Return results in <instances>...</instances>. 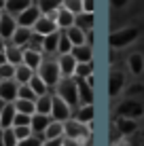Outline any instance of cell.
Wrapping results in <instances>:
<instances>
[{"instance_id":"6da1fadb","label":"cell","mask_w":144,"mask_h":146,"mask_svg":"<svg viewBox=\"0 0 144 146\" xmlns=\"http://www.w3.org/2000/svg\"><path fill=\"white\" fill-rule=\"evenodd\" d=\"M36 74L40 76L44 83H47V87L51 89V87H57L59 83H62V70H59V64H57V59H44L42 62V66L36 70Z\"/></svg>"},{"instance_id":"7a4b0ae2","label":"cell","mask_w":144,"mask_h":146,"mask_svg":"<svg viewBox=\"0 0 144 146\" xmlns=\"http://www.w3.org/2000/svg\"><path fill=\"white\" fill-rule=\"evenodd\" d=\"M57 95L70 108L81 106V102H78V83H76V78H74V76L72 78H62V83L57 85Z\"/></svg>"},{"instance_id":"3957f363","label":"cell","mask_w":144,"mask_h":146,"mask_svg":"<svg viewBox=\"0 0 144 146\" xmlns=\"http://www.w3.org/2000/svg\"><path fill=\"white\" fill-rule=\"evenodd\" d=\"M140 36V30L138 28H123V30H117L108 36V42H110L112 49H125L133 44V40H138Z\"/></svg>"},{"instance_id":"277c9868","label":"cell","mask_w":144,"mask_h":146,"mask_svg":"<svg viewBox=\"0 0 144 146\" xmlns=\"http://www.w3.org/2000/svg\"><path fill=\"white\" fill-rule=\"evenodd\" d=\"M144 114V104L142 100H133V98H125L121 100V104L117 106V117H125V119H140Z\"/></svg>"},{"instance_id":"5b68a950","label":"cell","mask_w":144,"mask_h":146,"mask_svg":"<svg viewBox=\"0 0 144 146\" xmlns=\"http://www.w3.org/2000/svg\"><path fill=\"white\" fill-rule=\"evenodd\" d=\"M64 127H66V138L81 140V142H89V138H91V125H85L76 119H68Z\"/></svg>"},{"instance_id":"8992f818","label":"cell","mask_w":144,"mask_h":146,"mask_svg":"<svg viewBox=\"0 0 144 146\" xmlns=\"http://www.w3.org/2000/svg\"><path fill=\"white\" fill-rule=\"evenodd\" d=\"M19 87H21V85H19L15 78L0 80V98H2L7 104H15L19 100Z\"/></svg>"},{"instance_id":"52a82bcc","label":"cell","mask_w":144,"mask_h":146,"mask_svg":"<svg viewBox=\"0 0 144 146\" xmlns=\"http://www.w3.org/2000/svg\"><path fill=\"white\" fill-rule=\"evenodd\" d=\"M51 117H53V121H62V123H66L68 119H72V108L68 106V104L64 102L59 95H53V110H51Z\"/></svg>"},{"instance_id":"ba28073f","label":"cell","mask_w":144,"mask_h":146,"mask_svg":"<svg viewBox=\"0 0 144 146\" xmlns=\"http://www.w3.org/2000/svg\"><path fill=\"white\" fill-rule=\"evenodd\" d=\"M40 17H42L40 9H38L36 4H32L30 9H26V11L17 17V26H21V28H34Z\"/></svg>"},{"instance_id":"9c48e42d","label":"cell","mask_w":144,"mask_h":146,"mask_svg":"<svg viewBox=\"0 0 144 146\" xmlns=\"http://www.w3.org/2000/svg\"><path fill=\"white\" fill-rule=\"evenodd\" d=\"M123 89H125V74L121 70H112L110 76H108V95L117 98Z\"/></svg>"},{"instance_id":"30bf717a","label":"cell","mask_w":144,"mask_h":146,"mask_svg":"<svg viewBox=\"0 0 144 146\" xmlns=\"http://www.w3.org/2000/svg\"><path fill=\"white\" fill-rule=\"evenodd\" d=\"M17 28H19L17 26V17H13V15H9L7 11H4L2 17H0V36L7 38V40H11Z\"/></svg>"},{"instance_id":"8fae6325","label":"cell","mask_w":144,"mask_h":146,"mask_svg":"<svg viewBox=\"0 0 144 146\" xmlns=\"http://www.w3.org/2000/svg\"><path fill=\"white\" fill-rule=\"evenodd\" d=\"M57 64H59V70H62V76H64V78H72L74 72H76V66H78V62L72 57V53L59 55V57H57Z\"/></svg>"},{"instance_id":"7c38bea8","label":"cell","mask_w":144,"mask_h":146,"mask_svg":"<svg viewBox=\"0 0 144 146\" xmlns=\"http://www.w3.org/2000/svg\"><path fill=\"white\" fill-rule=\"evenodd\" d=\"M78 83V102L81 106H91L93 104V87L87 83V78H76Z\"/></svg>"},{"instance_id":"4fadbf2b","label":"cell","mask_w":144,"mask_h":146,"mask_svg":"<svg viewBox=\"0 0 144 146\" xmlns=\"http://www.w3.org/2000/svg\"><path fill=\"white\" fill-rule=\"evenodd\" d=\"M32 0H7L4 2V11H7L9 15H13V17H19L26 9L32 7Z\"/></svg>"},{"instance_id":"5bb4252c","label":"cell","mask_w":144,"mask_h":146,"mask_svg":"<svg viewBox=\"0 0 144 146\" xmlns=\"http://www.w3.org/2000/svg\"><path fill=\"white\" fill-rule=\"evenodd\" d=\"M32 34H34V30H32V28H21V26H19L17 30H15L13 38H11V44L26 49V47H28V42H30V38H32Z\"/></svg>"},{"instance_id":"9a60e30c","label":"cell","mask_w":144,"mask_h":146,"mask_svg":"<svg viewBox=\"0 0 144 146\" xmlns=\"http://www.w3.org/2000/svg\"><path fill=\"white\" fill-rule=\"evenodd\" d=\"M32 30H34L36 34H40V36H49V34H53V32H59L57 23H55V21H51L49 17H44V15L36 21V26H34Z\"/></svg>"},{"instance_id":"2e32d148","label":"cell","mask_w":144,"mask_h":146,"mask_svg":"<svg viewBox=\"0 0 144 146\" xmlns=\"http://www.w3.org/2000/svg\"><path fill=\"white\" fill-rule=\"evenodd\" d=\"M72 57L76 59L78 64H91L93 62V47H89V44L74 47L72 49Z\"/></svg>"},{"instance_id":"e0dca14e","label":"cell","mask_w":144,"mask_h":146,"mask_svg":"<svg viewBox=\"0 0 144 146\" xmlns=\"http://www.w3.org/2000/svg\"><path fill=\"white\" fill-rule=\"evenodd\" d=\"M53 117H49V114H34L32 117V131L38 133V135H44V131H47V127L51 125Z\"/></svg>"},{"instance_id":"ac0fdd59","label":"cell","mask_w":144,"mask_h":146,"mask_svg":"<svg viewBox=\"0 0 144 146\" xmlns=\"http://www.w3.org/2000/svg\"><path fill=\"white\" fill-rule=\"evenodd\" d=\"M117 131L121 135H131L138 131V123L133 119H125V117H117Z\"/></svg>"},{"instance_id":"d6986e66","label":"cell","mask_w":144,"mask_h":146,"mask_svg":"<svg viewBox=\"0 0 144 146\" xmlns=\"http://www.w3.org/2000/svg\"><path fill=\"white\" fill-rule=\"evenodd\" d=\"M23 51L26 49H21V47H15V44H9L7 47V51H4V55H7V62L11 64V66H21L23 64Z\"/></svg>"},{"instance_id":"ffe728a7","label":"cell","mask_w":144,"mask_h":146,"mask_svg":"<svg viewBox=\"0 0 144 146\" xmlns=\"http://www.w3.org/2000/svg\"><path fill=\"white\" fill-rule=\"evenodd\" d=\"M42 62H44L42 53L32 51V49H26V51H23V64H26V66H30L34 72H36V70L42 66Z\"/></svg>"},{"instance_id":"44dd1931","label":"cell","mask_w":144,"mask_h":146,"mask_svg":"<svg viewBox=\"0 0 144 146\" xmlns=\"http://www.w3.org/2000/svg\"><path fill=\"white\" fill-rule=\"evenodd\" d=\"M15 117H17V108H15V104H7V106H4V110L0 112V127H2V129L13 127Z\"/></svg>"},{"instance_id":"7402d4cb","label":"cell","mask_w":144,"mask_h":146,"mask_svg":"<svg viewBox=\"0 0 144 146\" xmlns=\"http://www.w3.org/2000/svg\"><path fill=\"white\" fill-rule=\"evenodd\" d=\"M66 135V127L62 121H51V125L44 131V140H62Z\"/></svg>"},{"instance_id":"603a6c76","label":"cell","mask_w":144,"mask_h":146,"mask_svg":"<svg viewBox=\"0 0 144 146\" xmlns=\"http://www.w3.org/2000/svg\"><path fill=\"white\" fill-rule=\"evenodd\" d=\"M64 32H66V36L70 38V42L74 44V47H81V44H87V32H83L81 28L72 26V28H68V30H64Z\"/></svg>"},{"instance_id":"cb8c5ba5","label":"cell","mask_w":144,"mask_h":146,"mask_svg":"<svg viewBox=\"0 0 144 146\" xmlns=\"http://www.w3.org/2000/svg\"><path fill=\"white\" fill-rule=\"evenodd\" d=\"M34 70L30 68V66H26V64H21V66H17L15 68V80H17L19 85H30V80L34 78Z\"/></svg>"},{"instance_id":"d4e9b609","label":"cell","mask_w":144,"mask_h":146,"mask_svg":"<svg viewBox=\"0 0 144 146\" xmlns=\"http://www.w3.org/2000/svg\"><path fill=\"white\" fill-rule=\"evenodd\" d=\"M74 21H76V15L70 13L68 9H59V15H57V28L59 30H68V28H72L74 26Z\"/></svg>"},{"instance_id":"484cf974","label":"cell","mask_w":144,"mask_h":146,"mask_svg":"<svg viewBox=\"0 0 144 146\" xmlns=\"http://www.w3.org/2000/svg\"><path fill=\"white\" fill-rule=\"evenodd\" d=\"M93 23H96V15H93V13H81V15H76L74 26L81 28L83 32H91V30H93Z\"/></svg>"},{"instance_id":"4316f807","label":"cell","mask_w":144,"mask_h":146,"mask_svg":"<svg viewBox=\"0 0 144 146\" xmlns=\"http://www.w3.org/2000/svg\"><path fill=\"white\" fill-rule=\"evenodd\" d=\"M127 66H129V72L131 74H142L144 72V57L142 53H131L129 57H127Z\"/></svg>"},{"instance_id":"83f0119b","label":"cell","mask_w":144,"mask_h":146,"mask_svg":"<svg viewBox=\"0 0 144 146\" xmlns=\"http://www.w3.org/2000/svg\"><path fill=\"white\" fill-rule=\"evenodd\" d=\"M51 110H53V95L47 93V95H40L36 100V112L38 114H49L51 117Z\"/></svg>"},{"instance_id":"f1b7e54d","label":"cell","mask_w":144,"mask_h":146,"mask_svg":"<svg viewBox=\"0 0 144 146\" xmlns=\"http://www.w3.org/2000/svg\"><path fill=\"white\" fill-rule=\"evenodd\" d=\"M36 7L40 9L42 15H49V13H53V11H59V9L64 7V0H38Z\"/></svg>"},{"instance_id":"f546056e","label":"cell","mask_w":144,"mask_h":146,"mask_svg":"<svg viewBox=\"0 0 144 146\" xmlns=\"http://www.w3.org/2000/svg\"><path fill=\"white\" fill-rule=\"evenodd\" d=\"M72 119L81 121V123H85V125H91V121H93V104L91 106H78L76 114H74Z\"/></svg>"},{"instance_id":"4dcf8cb0","label":"cell","mask_w":144,"mask_h":146,"mask_svg":"<svg viewBox=\"0 0 144 146\" xmlns=\"http://www.w3.org/2000/svg\"><path fill=\"white\" fill-rule=\"evenodd\" d=\"M59 36L62 32H53L49 36H44V53H57V47H59Z\"/></svg>"},{"instance_id":"1f68e13d","label":"cell","mask_w":144,"mask_h":146,"mask_svg":"<svg viewBox=\"0 0 144 146\" xmlns=\"http://www.w3.org/2000/svg\"><path fill=\"white\" fill-rule=\"evenodd\" d=\"M15 108H17V112L21 114H36V102H32V100H17L15 102Z\"/></svg>"},{"instance_id":"d6a6232c","label":"cell","mask_w":144,"mask_h":146,"mask_svg":"<svg viewBox=\"0 0 144 146\" xmlns=\"http://www.w3.org/2000/svg\"><path fill=\"white\" fill-rule=\"evenodd\" d=\"M30 87H32V91L38 95V98H40V95H47L49 93V87H47V83H44V80L38 76V74H34V78L30 80Z\"/></svg>"},{"instance_id":"836d02e7","label":"cell","mask_w":144,"mask_h":146,"mask_svg":"<svg viewBox=\"0 0 144 146\" xmlns=\"http://www.w3.org/2000/svg\"><path fill=\"white\" fill-rule=\"evenodd\" d=\"M59 32H62V36H59V47H57V53H59V55H68V53H72L74 44L70 42V38L66 36V32H64V30H59Z\"/></svg>"},{"instance_id":"e575fe53","label":"cell","mask_w":144,"mask_h":146,"mask_svg":"<svg viewBox=\"0 0 144 146\" xmlns=\"http://www.w3.org/2000/svg\"><path fill=\"white\" fill-rule=\"evenodd\" d=\"M44 36H40V34H36L34 32L32 34V38H30V42H28V47L26 49H32V51H38V53H44Z\"/></svg>"},{"instance_id":"d590c367","label":"cell","mask_w":144,"mask_h":146,"mask_svg":"<svg viewBox=\"0 0 144 146\" xmlns=\"http://www.w3.org/2000/svg\"><path fill=\"white\" fill-rule=\"evenodd\" d=\"M93 74V62L91 64H78L76 72H74V78H89Z\"/></svg>"},{"instance_id":"8d00e7d4","label":"cell","mask_w":144,"mask_h":146,"mask_svg":"<svg viewBox=\"0 0 144 146\" xmlns=\"http://www.w3.org/2000/svg\"><path fill=\"white\" fill-rule=\"evenodd\" d=\"M44 144V135H38V133H32L30 138L21 140L17 146H42Z\"/></svg>"},{"instance_id":"74e56055","label":"cell","mask_w":144,"mask_h":146,"mask_svg":"<svg viewBox=\"0 0 144 146\" xmlns=\"http://www.w3.org/2000/svg\"><path fill=\"white\" fill-rule=\"evenodd\" d=\"M64 9H68L74 15L83 13V0H64Z\"/></svg>"},{"instance_id":"f35d334b","label":"cell","mask_w":144,"mask_h":146,"mask_svg":"<svg viewBox=\"0 0 144 146\" xmlns=\"http://www.w3.org/2000/svg\"><path fill=\"white\" fill-rule=\"evenodd\" d=\"M32 117H30V114L17 112V117H15V121H13V127H32Z\"/></svg>"},{"instance_id":"ab89813d","label":"cell","mask_w":144,"mask_h":146,"mask_svg":"<svg viewBox=\"0 0 144 146\" xmlns=\"http://www.w3.org/2000/svg\"><path fill=\"white\" fill-rule=\"evenodd\" d=\"M19 100H32V102H36L38 95L32 91L30 85H21V87H19Z\"/></svg>"},{"instance_id":"60d3db41","label":"cell","mask_w":144,"mask_h":146,"mask_svg":"<svg viewBox=\"0 0 144 146\" xmlns=\"http://www.w3.org/2000/svg\"><path fill=\"white\" fill-rule=\"evenodd\" d=\"M2 140H4V146H17V144H19V140H17V135H15V129H13V127L4 129Z\"/></svg>"},{"instance_id":"b9f144b4","label":"cell","mask_w":144,"mask_h":146,"mask_svg":"<svg viewBox=\"0 0 144 146\" xmlns=\"http://www.w3.org/2000/svg\"><path fill=\"white\" fill-rule=\"evenodd\" d=\"M9 78H15V66L7 62L4 66H0V80H9Z\"/></svg>"},{"instance_id":"7bdbcfd3","label":"cell","mask_w":144,"mask_h":146,"mask_svg":"<svg viewBox=\"0 0 144 146\" xmlns=\"http://www.w3.org/2000/svg\"><path fill=\"white\" fill-rule=\"evenodd\" d=\"M15 129V135H17V140L21 142V140H26V138H30L34 131H32V127H13Z\"/></svg>"},{"instance_id":"ee69618b","label":"cell","mask_w":144,"mask_h":146,"mask_svg":"<svg viewBox=\"0 0 144 146\" xmlns=\"http://www.w3.org/2000/svg\"><path fill=\"white\" fill-rule=\"evenodd\" d=\"M96 11V0H83V13H93Z\"/></svg>"},{"instance_id":"f6af8a7d","label":"cell","mask_w":144,"mask_h":146,"mask_svg":"<svg viewBox=\"0 0 144 146\" xmlns=\"http://www.w3.org/2000/svg\"><path fill=\"white\" fill-rule=\"evenodd\" d=\"M62 146H85V142H81V140H72V138H66V135H64Z\"/></svg>"},{"instance_id":"bcb514c9","label":"cell","mask_w":144,"mask_h":146,"mask_svg":"<svg viewBox=\"0 0 144 146\" xmlns=\"http://www.w3.org/2000/svg\"><path fill=\"white\" fill-rule=\"evenodd\" d=\"M110 4H112V9H123L129 4V0H110Z\"/></svg>"},{"instance_id":"7dc6e473","label":"cell","mask_w":144,"mask_h":146,"mask_svg":"<svg viewBox=\"0 0 144 146\" xmlns=\"http://www.w3.org/2000/svg\"><path fill=\"white\" fill-rule=\"evenodd\" d=\"M64 140V138H62ZM62 140H44L42 146H62Z\"/></svg>"},{"instance_id":"c3c4849f","label":"cell","mask_w":144,"mask_h":146,"mask_svg":"<svg viewBox=\"0 0 144 146\" xmlns=\"http://www.w3.org/2000/svg\"><path fill=\"white\" fill-rule=\"evenodd\" d=\"M7 47H9V44H7V38H2V36H0V53H4V51H7Z\"/></svg>"},{"instance_id":"681fc988","label":"cell","mask_w":144,"mask_h":146,"mask_svg":"<svg viewBox=\"0 0 144 146\" xmlns=\"http://www.w3.org/2000/svg\"><path fill=\"white\" fill-rule=\"evenodd\" d=\"M4 64H7V55L0 53V66H4Z\"/></svg>"},{"instance_id":"f907efd6","label":"cell","mask_w":144,"mask_h":146,"mask_svg":"<svg viewBox=\"0 0 144 146\" xmlns=\"http://www.w3.org/2000/svg\"><path fill=\"white\" fill-rule=\"evenodd\" d=\"M2 135H4V129L0 127V146H4V140H2Z\"/></svg>"},{"instance_id":"816d5d0a","label":"cell","mask_w":144,"mask_h":146,"mask_svg":"<svg viewBox=\"0 0 144 146\" xmlns=\"http://www.w3.org/2000/svg\"><path fill=\"white\" fill-rule=\"evenodd\" d=\"M4 106H7V102H4V100L0 98V112H2V110H4Z\"/></svg>"},{"instance_id":"f5cc1de1","label":"cell","mask_w":144,"mask_h":146,"mask_svg":"<svg viewBox=\"0 0 144 146\" xmlns=\"http://www.w3.org/2000/svg\"><path fill=\"white\" fill-rule=\"evenodd\" d=\"M2 13H4V9H2V7H0V17H2Z\"/></svg>"},{"instance_id":"db71d44e","label":"cell","mask_w":144,"mask_h":146,"mask_svg":"<svg viewBox=\"0 0 144 146\" xmlns=\"http://www.w3.org/2000/svg\"><path fill=\"white\" fill-rule=\"evenodd\" d=\"M4 2H7V0H4Z\"/></svg>"},{"instance_id":"11a10c76","label":"cell","mask_w":144,"mask_h":146,"mask_svg":"<svg viewBox=\"0 0 144 146\" xmlns=\"http://www.w3.org/2000/svg\"><path fill=\"white\" fill-rule=\"evenodd\" d=\"M142 146H144V144H142Z\"/></svg>"}]
</instances>
